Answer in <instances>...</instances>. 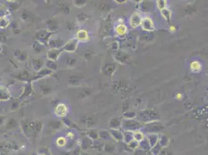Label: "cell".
Masks as SVG:
<instances>
[{"mask_svg":"<svg viewBox=\"0 0 208 155\" xmlns=\"http://www.w3.org/2000/svg\"><path fill=\"white\" fill-rule=\"evenodd\" d=\"M54 33H51L47 31L45 29H41V30H39L38 31L36 32L35 33V39L36 41L41 44L42 45L46 46L47 44V42L49 40V39L51 38V37Z\"/></svg>","mask_w":208,"mask_h":155,"instance_id":"6da1fadb","label":"cell"},{"mask_svg":"<svg viewBox=\"0 0 208 155\" xmlns=\"http://www.w3.org/2000/svg\"><path fill=\"white\" fill-rule=\"evenodd\" d=\"M79 42L75 37H73V38L69 39L65 42V45L61 50H62L63 53H65V54H73L79 47Z\"/></svg>","mask_w":208,"mask_h":155,"instance_id":"7a4b0ae2","label":"cell"},{"mask_svg":"<svg viewBox=\"0 0 208 155\" xmlns=\"http://www.w3.org/2000/svg\"><path fill=\"white\" fill-rule=\"evenodd\" d=\"M69 112V108L65 103H59L57 106H54V113L58 118H65L67 117V115Z\"/></svg>","mask_w":208,"mask_h":155,"instance_id":"3957f363","label":"cell"},{"mask_svg":"<svg viewBox=\"0 0 208 155\" xmlns=\"http://www.w3.org/2000/svg\"><path fill=\"white\" fill-rule=\"evenodd\" d=\"M65 40L62 38L57 36H54V34L51 37L48 42H47V46L49 47V48H55V49H62L65 44Z\"/></svg>","mask_w":208,"mask_h":155,"instance_id":"277c9868","label":"cell"},{"mask_svg":"<svg viewBox=\"0 0 208 155\" xmlns=\"http://www.w3.org/2000/svg\"><path fill=\"white\" fill-rule=\"evenodd\" d=\"M19 127L21 128V130L23 132V135L27 139H31L34 133H33V130H32L31 126H30V121H28L27 120H23L20 121V123H19Z\"/></svg>","mask_w":208,"mask_h":155,"instance_id":"5b68a950","label":"cell"},{"mask_svg":"<svg viewBox=\"0 0 208 155\" xmlns=\"http://www.w3.org/2000/svg\"><path fill=\"white\" fill-rule=\"evenodd\" d=\"M63 54V51L61 49H55V48H49L47 51L46 57L47 60H51L54 61H58L60 59L61 56Z\"/></svg>","mask_w":208,"mask_h":155,"instance_id":"8992f818","label":"cell"},{"mask_svg":"<svg viewBox=\"0 0 208 155\" xmlns=\"http://www.w3.org/2000/svg\"><path fill=\"white\" fill-rule=\"evenodd\" d=\"M15 79L18 80L19 82H21L23 83H28V82H31L32 76L30 75V72L27 70H23L20 73H18L17 75H12Z\"/></svg>","mask_w":208,"mask_h":155,"instance_id":"52a82bcc","label":"cell"},{"mask_svg":"<svg viewBox=\"0 0 208 155\" xmlns=\"http://www.w3.org/2000/svg\"><path fill=\"white\" fill-rule=\"evenodd\" d=\"M33 93V87L32 82L28 83H23V88H22V93L19 96L20 99H25L26 97L31 96Z\"/></svg>","mask_w":208,"mask_h":155,"instance_id":"ba28073f","label":"cell"},{"mask_svg":"<svg viewBox=\"0 0 208 155\" xmlns=\"http://www.w3.org/2000/svg\"><path fill=\"white\" fill-rule=\"evenodd\" d=\"M75 38L79 42V43H85V42L89 41L90 37H89V33L85 29H79L76 33H75Z\"/></svg>","mask_w":208,"mask_h":155,"instance_id":"9c48e42d","label":"cell"},{"mask_svg":"<svg viewBox=\"0 0 208 155\" xmlns=\"http://www.w3.org/2000/svg\"><path fill=\"white\" fill-rule=\"evenodd\" d=\"M12 95L6 86L0 85V102H7L11 99Z\"/></svg>","mask_w":208,"mask_h":155,"instance_id":"30bf717a","label":"cell"},{"mask_svg":"<svg viewBox=\"0 0 208 155\" xmlns=\"http://www.w3.org/2000/svg\"><path fill=\"white\" fill-rule=\"evenodd\" d=\"M82 78H81L79 75H73L68 76L67 82H68V86L71 87H79L82 84Z\"/></svg>","mask_w":208,"mask_h":155,"instance_id":"8fae6325","label":"cell"},{"mask_svg":"<svg viewBox=\"0 0 208 155\" xmlns=\"http://www.w3.org/2000/svg\"><path fill=\"white\" fill-rule=\"evenodd\" d=\"M64 62H65V65H66L67 68H73L76 66L78 61L75 57L72 56L71 54H66L64 57Z\"/></svg>","mask_w":208,"mask_h":155,"instance_id":"7c38bea8","label":"cell"},{"mask_svg":"<svg viewBox=\"0 0 208 155\" xmlns=\"http://www.w3.org/2000/svg\"><path fill=\"white\" fill-rule=\"evenodd\" d=\"M13 56L19 62H25L28 60L29 58L27 53L25 51H22V50H14L13 51Z\"/></svg>","mask_w":208,"mask_h":155,"instance_id":"4fadbf2b","label":"cell"},{"mask_svg":"<svg viewBox=\"0 0 208 155\" xmlns=\"http://www.w3.org/2000/svg\"><path fill=\"white\" fill-rule=\"evenodd\" d=\"M46 25H47L46 30L51 33H54L60 29L59 24L54 19H49V20H47V22L46 23Z\"/></svg>","mask_w":208,"mask_h":155,"instance_id":"5bb4252c","label":"cell"},{"mask_svg":"<svg viewBox=\"0 0 208 155\" xmlns=\"http://www.w3.org/2000/svg\"><path fill=\"white\" fill-rule=\"evenodd\" d=\"M30 124L34 133H37V134L41 133L43 128H44V123H43V122H41L40 120H33L30 122Z\"/></svg>","mask_w":208,"mask_h":155,"instance_id":"9a60e30c","label":"cell"},{"mask_svg":"<svg viewBox=\"0 0 208 155\" xmlns=\"http://www.w3.org/2000/svg\"><path fill=\"white\" fill-rule=\"evenodd\" d=\"M44 63L45 61L40 58H33L31 61V65L33 69L35 71V72H39L40 70L44 68Z\"/></svg>","mask_w":208,"mask_h":155,"instance_id":"2e32d148","label":"cell"},{"mask_svg":"<svg viewBox=\"0 0 208 155\" xmlns=\"http://www.w3.org/2000/svg\"><path fill=\"white\" fill-rule=\"evenodd\" d=\"M39 89H40V93L41 94V96H47L48 95L51 94L53 92V88L51 85L47 83H42L41 85H40L39 86Z\"/></svg>","mask_w":208,"mask_h":155,"instance_id":"e0dca14e","label":"cell"},{"mask_svg":"<svg viewBox=\"0 0 208 155\" xmlns=\"http://www.w3.org/2000/svg\"><path fill=\"white\" fill-rule=\"evenodd\" d=\"M18 126H19V123H18L17 120L15 118H9L6 120V122L5 123V129L8 130H12L17 128Z\"/></svg>","mask_w":208,"mask_h":155,"instance_id":"ac0fdd59","label":"cell"},{"mask_svg":"<svg viewBox=\"0 0 208 155\" xmlns=\"http://www.w3.org/2000/svg\"><path fill=\"white\" fill-rule=\"evenodd\" d=\"M141 26H142L143 29L146 30H153V23H152V19L150 18L147 17V16H145V17L142 16Z\"/></svg>","mask_w":208,"mask_h":155,"instance_id":"d6986e66","label":"cell"},{"mask_svg":"<svg viewBox=\"0 0 208 155\" xmlns=\"http://www.w3.org/2000/svg\"><path fill=\"white\" fill-rule=\"evenodd\" d=\"M142 16L138 13H134L130 19V23H131L132 27H138L139 25L142 23Z\"/></svg>","mask_w":208,"mask_h":155,"instance_id":"ffe728a7","label":"cell"},{"mask_svg":"<svg viewBox=\"0 0 208 155\" xmlns=\"http://www.w3.org/2000/svg\"><path fill=\"white\" fill-rule=\"evenodd\" d=\"M78 146H80V148L82 149V150H87L89 147L93 146V140L89 139V137H87V136H86V137L81 140L80 143H79Z\"/></svg>","mask_w":208,"mask_h":155,"instance_id":"44dd1931","label":"cell"},{"mask_svg":"<svg viewBox=\"0 0 208 155\" xmlns=\"http://www.w3.org/2000/svg\"><path fill=\"white\" fill-rule=\"evenodd\" d=\"M44 67L47 68V69L51 70L53 72H57V70L58 69V65L57 61H51V60H47L44 63Z\"/></svg>","mask_w":208,"mask_h":155,"instance_id":"7402d4cb","label":"cell"},{"mask_svg":"<svg viewBox=\"0 0 208 155\" xmlns=\"http://www.w3.org/2000/svg\"><path fill=\"white\" fill-rule=\"evenodd\" d=\"M202 64L199 62V61H193L190 64V70L192 71V72L194 73H198V72H200L202 71Z\"/></svg>","mask_w":208,"mask_h":155,"instance_id":"603a6c76","label":"cell"},{"mask_svg":"<svg viewBox=\"0 0 208 155\" xmlns=\"http://www.w3.org/2000/svg\"><path fill=\"white\" fill-rule=\"evenodd\" d=\"M86 136L89 137L90 140H96L97 138L99 137V132L96 129L89 128V129H88L86 130Z\"/></svg>","mask_w":208,"mask_h":155,"instance_id":"cb8c5ba5","label":"cell"},{"mask_svg":"<svg viewBox=\"0 0 208 155\" xmlns=\"http://www.w3.org/2000/svg\"><path fill=\"white\" fill-rule=\"evenodd\" d=\"M21 17L22 20L24 22V23H30V22H32L33 19V15L30 12H29L28 11L23 10V12H21Z\"/></svg>","mask_w":208,"mask_h":155,"instance_id":"d4e9b609","label":"cell"},{"mask_svg":"<svg viewBox=\"0 0 208 155\" xmlns=\"http://www.w3.org/2000/svg\"><path fill=\"white\" fill-rule=\"evenodd\" d=\"M11 25V20L9 16L0 18V30H5Z\"/></svg>","mask_w":208,"mask_h":155,"instance_id":"484cf974","label":"cell"},{"mask_svg":"<svg viewBox=\"0 0 208 155\" xmlns=\"http://www.w3.org/2000/svg\"><path fill=\"white\" fill-rule=\"evenodd\" d=\"M67 143H68V140H67V138L65 136H58L56 139V140H55V144L59 148H65Z\"/></svg>","mask_w":208,"mask_h":155,"instance_id":"4316f807","label":"cell"},{"mask_svg":"<svg viewBox=\"0 0 208 155\" xmlns=\"http://www.w3.org/2000/svg\"><path fill=\"white\" fill-rule=\"evenodd\" d=\"M5 149L11 150V151H17L19 149V145L15 141H9L5 143Z\"/></svg>","mask_w":208,"mask_h":155,"instance_id":"83f0119b","label":"cell"},{"mask_svg":"<svg viewBox=\"0 0 208 155\" xmlns=\"http://www.w3.org/2000/svg\"><path fill=\"white\" fill-rule=\"evenodd\" d=\"M62 124H63L62 122L60 120H51L47 123V126H48V127L54 130H58L61 129Z\"/></svg>","mask_w":208,"mask_h":155,"instance_id":"f1b7e54d","label":"cell"},{"mask_svg":"<svg viewBox=\"0 0 208 155\" xmlns=\"http://www.w3.org/2000/svg\"><path fill=\"white\" fill-rule=\"evenodd\" d=\"M115 31L117 33V35H120V36H122L124 35L128 31V28L124 23H120V24L117 25L115 28Z\"/></svg>","mask_w":208,"mask_h":155,"instance_id":"f546056e","label":"cell"},{"mask_svg":"<svg viewBox=\"0 0 208 155\" xmlns=\"http://www.w3.org/2000/svg\"><path fill=\"white\" fill-rule=\"evenodd\" d=\"M32 48H33V51H34L36 54H39L44 51V46L42 45L41 44H40V43H38V42L35 41L33 42V44H32Z\"/></svg>","mask_w":208,"mask_h":155,"instance_id":"4dcf8cb0","label":"cell"},{"mask_svg":"<svg viewBox=\"0 0 208 155\" xmlns=\"http://www.w3.org/2000/svg\"><path fill=\"white\" fill-rule=\"evenodd\" d=\"M87 14L85 13V12H80V13L78 14L77 16H76V21H77V23L80 25L84 24L86 21H87Z\"/></svg>","mask_w":208,"mask_h":155,"instance_id":"1f68e13d","label":"cell"},{"mask_svg":"<svg viewBox=\"0 0 208 155\" xmlns=\"http://www.w3.org/2000/svg\"><path fill=\"white\" fill-rule=\"evenodd\" d=\"M9 3H7L6 7L8 8V9L9 10V12H12V11H15L16 9H18L21 5V3H19V2H8Z\"/></svg>","mask_w":208,"mask_h":155,"instance_id":"d6a6232c","label":"cell"},{"mask_svg":"<svg viewBox=\"0 0 208 155\" xmlns=\"http://www.w3.org/2000/svg\"><path fill=\"white\" fill-rule=\"evenodd\" d=\"M10 12L5 5H0V18L5 17V16H9Z\"/></svg>","mask_w":208,"mask_h":155,"instance_id":"836d02e7","label":"cell"},{"mask_svg":"<svg viewBox=\"0 0 208 155\" xmlns=\"http://www.w3.org/2000/svg\"><path fill=\"white\" fill-rule=\"evenodd\" d=\"M87 2L86 1H83V0H74L72 1V4L77 8H82V7L85 6L86 5Z\"/></svg>","mask_w":208,"mask_h":155,"instance_id":"e575fe53","label":"cell"},{"mask_svg":"<svg viewBox=\"0 0 208 155\" xmlns=\"http://www.w3.org/2000/svg\"><path fill=\"white\" fill-rule=\"evenodd\" d=\"M61 122L62 123L64 124L65 126H68L69 128H74V123H72V121H71L69 119H68L67 117H65V118L61 119Z\"/></svg>","mask_w":208,"mask_h":155,"instance_id":"d590c367","label":"cell"},{"mask_svg":"<svg viewBox=\"0 0 208 155\" xmlns=\"http://www.w3.org/2000/svg\"><path fill=\"white\" fill-rule=\"evenodd\" d=\"M70 11H71V8L68 5H64L61 7V12H62V13L65 14V15L69 14Z\"/></svg>","mask_w":208,"mask_h":155,"instance_id":"8d00e7d4","label":"cell"},{"mask_svg":"<svg viewBox=\"0 0 208 155\" xmlns=\"http://www.w3.org/2000/svg\"><path fill=\"white\" fill-rule=\"evenodd\" d=\"M109 136H110L109 133L106 130H101L99 132V136L102 139H107Z\"/></svg>","mask_w":208,"mask_h":155,"instance_id":"74e56055","label":"cell"},{"mask_svg":"<svg viewBox=\"0 0 208 155\" xmlns=\"http://www.w3.org/2000/svg\"><path fill=\"white\" fill-rule=\"evenodd\" d=\"M8 37L6 36V34H4V33H0V44L1 43H5L7 41Z\"/></svg>","mask_w":208,"mask_h":155,"instance_id":"f35d334b","label":"cell"},{"mask_svg":"<svg viewBox=\"0 0 208 155\" xmlns=\"http://www.w3.org/2000/svg\"><path fill=\"white\" fill-rule=\"evenodd\" d=\"M6 117L4 116L0 115V126H2V125H5V122H6Z\"/></svg>","mask_w":208,"mask_h":155,"instance_id":"ab89813d","label":"cell"},{"mask_svg":"<svg viewBox=\"0 0 208 155\" xmlns=\"http://www.w3.org/2000/svg\"><path fill=\"white\" fill-rule=\"evenodd\" d=\"M5 149V143L0 142V153H2L3 150Z\"/></svg>","mask_w":208,"mask_h":155,"instance_id":"60d3db41","label":"cell"},{"mask_svg":"<svg viewBox=\"0 0 208 155\" xmlns=\"http://www.w3.org/2000/svg\"><path fill=\"white\" fill-rule=\"evenodd\" d=\"M80 155H88V153H86V152H82V153H80Z\"/></svg>","mask_w":208,"mask_h":155,"instance_id":"b9f144b4","label":"cell"},{"mask_svg":"<svg viewBox=\"0 0 208 155\" xmlns=\"http://www.w3.org/2000/svg\"><path fill=\"white\" fill-rule=\"evenodd\" d=\"M2 46H1V44H0V53L2 52Z\"/></svg>","mask_w":208,"mask_h":155,"instance_id":"7bdbcfd3","label":"cell"},{"mask_svg":"<svg viewBox=\"0 0 208 155\" xmlns=\"http://www.w3.org/2000/svg\"><path fill=\"white\" fill-rule=\"evenodd\" d=\"M32 155H38V153H33Z\"/></svg>","mask_w":208,"mask_h":155,"instance_id":"ee69618b","label":"cell"},{"mask_svg":"<svg viewBox=\"0 0 208 155\" xmlns=\"http://www.w3.org/2000/svg\"><path fill=\"white\" fill-rule=\"evenodd\" d=\"M1 79H2V78H1V75H0V82H1Z\"/></svg>","mask_w":208,"mask_h":155,"instance_id":"f6af8a7d","label":"cell"},{"mask_svg":"<svg viewBox=\"0 0 208 155\" xmlns=\"http://www.w3.org/2000/svg\"><path fill=\"white\" fill-rule=\"evenodd\" d=\"M0 155H2V153H0Z\"/></svg>","mask_w":208,"mask_h":155,"instance_id":"bcb514c9","label":"cell"}]
</instances>
